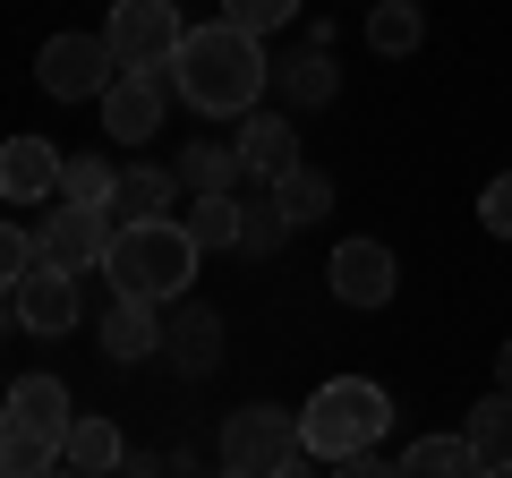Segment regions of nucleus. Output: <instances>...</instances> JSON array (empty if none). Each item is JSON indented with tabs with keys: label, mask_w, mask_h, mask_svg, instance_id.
<instances>
[{
	"label": "nucleus",
	"mask_w": 512,
	"mask_h": 478,
	"mask_svg": "<svg viewBox=\"0 0 512 478\" xmlns=\"http://www.w3.org/2000/svg\"><path fill=\"white\" fill-rule=\"evenodd\" d=\"M188 239H197V248H239V197H197Z\"/></svg>",
	"instance_id": "26"
},
{
	"label": "nucleus",
	"mask_w": 512,
	"mask_h": 478,
	"mask_svg": "<svg viewBox=\"0 0 512 478\" xmlns=\"http://www.w3.org/2000/svg\"><path fill=\"white\" fill-rule=\"evenodd\" d=\"M282 86H291V103H299V111H316V103H333V86H342V77H333V60H325V43H316V52H299V60H291V77H282Z\"/></svg>",
	"instance_id": "25"
},
{
	"label": "nucleus",
	"mask_w": 512,
	"mask_h": 478,
	"mask_svg": "<svg viewBox=\"0 0 512 478\" xmlns=\"http://www.w3.org/2000/svg\"><path fill=\"white\" fill-rule=\"evenodd\" d=\"M111 231H120V214H111V205H77V197H60V214H43V231H35V257L77 265V274H103Z\"/></svg>",
	"instance_id": "8"
},
{
	"label": "nucleus",
	"mask_w": 512,
	"mask_h": 478,
	"mask_svg": "<svg viewBox=\"0 0 512 478\" xmlns=\"http://www.w3.org/2000/svg\"><path fill=\"white\" fill-rule=\"evenodd\" d=\"M26 265H35V239H26V231H18L9 214H0V291H9V282H18Z\"/></svg>",
	"instance_id": "29"
},
{
	"label": "nucleus",
	"mask_w": 512,
	"mask_h": 478,
	"mask_svg": "<svg viewBox=\"0 0 512 478\" xmlns=\"http://www.w3.org/2000/svg\"><path fill=\"white\" fill-rule=\"evenodd\" d=\"M282 239H291V214L282 205H239V248L248 257H274Z\"/></svg>",
	"instance_id": "27"
},
{
	"label": "nucleus",
	"mask_w": 512,
	"mask_h": 478,
	"mask_svg": "<svg viewBox=\"0 0 512 478\" xmlns=\"http://www.w3.org/2000/svg\"><path fill=\"white\" fill-rule=\"evenodd\" d=\"M495 385H504V393H512V342H504V350H495Z\"/></svg>",
	"instance_id": "31"
},
{
	"label": "nucleus",
	"mask_w": 512,
	"mask_h": 478,
	"mask_svg": "<svg viewBox=\"0 0 512 478\" xmlns=\"http://www.w3.org/2000/svg\"><path fill=\"white\" fill-rule=\"evenodd\" d=\"M470 453H478V470H512V393L504 385L470 410Z\"/></svg>",
	"instance_id": "19"
},
{
	"label": "nucleus",
	"mask_w": 512,
	"mask_h": 478,
	"mask_svg": "<svg viewBox=\"0 0 512 478\" xmlns=\"http://www.w3.org/2000/svg\"><path fill=\"white\" fill-rule=\"evenodd\" d=\"M35 77L52 103H103V86L120 77V52H111V35H52L35 52Z\"/></svg>",
	"instance_id": "5"
},
{
	"label": "nucleus",
	"mask_w": 512,
	"mask_h": 478,
	"mask_svg": "<svg viewBox=\"0 0 512 478\" xmlns=\"http://www.w3.org/2000/svg\"><path fill=\"white\" fill-rule=\"evenodd\" d=\"M171 94H180V86H171V69H120L103 86V137H111V146H154Z\"/></svg>",
	"instance_id": "7"
},
{
	"label": "nucleus",
	"mask_w": 512,
	"mask_h": 478,
	"mask_svg": "<svg viewBox=\"0 0 512 478\" xmlns=\"http://www.w3.org/2000/svg\"><path fill=\"white\" fill-rule=\"evenodd\" d=\"M265 35H248V26L214 18V26H188L180 52H171V86H180L188 111H205V120H239V111H256V94H265Z\"/></svg>",
	"instance_id": "1"
},
{
	"label": "nucleus",
	"mask_w": 512,
	"mask_h": 478,
	"mask_svg": "<svg viewBox=\"0 0 512 478\" xmlns=\"http://www.w3.org/2000/svg\"><path fill=\"white\" fill-rule=\"evenodd\" d=\"M111 188H120V171H111L103 154H60V197H77V205H111Z\"/></svg>",
	"instance_id": "24"
},
{
	"label": "nucleus",
	"mask_w": 512,
	"mask_h": 478,
	"mask_svg": "<svg viewBox=\"0 0 512 478\" xmlns=\"http://www.w3.org/2000/svg\"><path fill=\"white\" fill-rule=\"evenodd\" d=\"M171 188H180V171H163V163H128L120 188H111V214H120V222L171 214Z\"/></svg>",
	"instance_id": "17"
},
{
	"label": "nucleus",
	"mask_w": 512,
	"mask_h": 478,
	"mask_svg": "<svg viewBox=\"0 0 512 478\" xmlns=\"http://www.w3.org/2000/svg\"><path fill=\"white\" fill-rule=\"evenodd\" d=\"M239 154H248L256 180H274V171L299 163V137H291V120H282V111H239Z\"/></svg>",
	"instance_id": "15"
},
{
	"label": "nucleus",
	"mask_w": 512,
	"mask_h": 478,
	"mask_svg": "<svg viewBox=\"0 0 512 478\" xmlns=\"http://www.w3.org/2000/svg\"><path fill=\"white\" fill-rule=\"evenodd\" d=\"M325 282H333L342 308H384L402 274H393V248H384V239H342L333 265H325Z\"/></svg>",
	"instance_id": "10"
},
{
	"label": "nucleus",
	"mask_w": 512,
	"mask_h": 478,
	"mask_svg": "<svg viewBox=\"0 0 512 478\" xmlns=\"http://www.w3.org/2000/svg\"><path fill=\"white\" fill-rule=\"evenodd\" d=\"M197 239H188V222H171V214H146V222H120L111 231V257H103V274H111V291H128V299H154V308H171V299L197 282Z\"/></svg>",
	"instance_id": "2"
},
{
	"label": "nucleus",
	"mask_w": 512,
	"mask_h": 478,
	"mask_svg": "<svg viewBox=\"0 0 512 478\" xmlns=\"http://www.w3.org/2000/svg\"><path fill=\"white\" fill-rule=\"evenodd\" d=\"M419 35H427V9H419V0H384V9H367V52L402 60V52H419Z\"/></svg>",
	"instance_id": "20"
},
{
	"label": "nucleus",
	"mask_w": 512,
	"mask_h": 478,
	"mask_svg": "<svg viewBox=\"0 0 512 478\" xmlns=\"http://www.w3.org/2000/svg\"><path fill=\"white\" fill-rule=\"evenodd\" d=\"M0 419L35 427V436H60V427L77 419V402H69V385H60V376H18V385H9V402H0Z\"/></svg>",
	"instance_id": "14"
},
{
	"label": "nucleus",
	"mask_w": 512,
	"mask_h": 478,
	"mask_svg": "<svg viewBox=\"0 0 512 478\" xmlns=\"http://www.w3.org/2000/svg\"><path fill=\"white\" fill-rule=\"evenodd\" d=\"M163 350H171V368L180 376H214V359H222V316L214 308H197V299H171V316H163Z\"/></svg>",
	"instance_id": "11"
},
{
	"label": "nucleus",
	"mask_w": 512,
	"mask_h": 478,
	"mask_svg": "<svg viewBox=\"0 0 512 478\" xmlns=\"http://www.w3.org/2000/svg\"><path fill=\"white\" fill-rule=\"evenodd\" d=\"M384 427H393V402H384V385H367V376H333V385H316L308 410H299V436H308L316 461L367 453V444H384Z\"/></svg>",
	"instance_id": "3"
},
{
	"label": "nucleus",
	"mask_w": 512,
	"mask_h": 478,
	"mask_svg": "<svg viewBox=\"0 0 512 478\" xmlns=\"http://www.w3.org/2000/svg\"><path fill=\"white\" fill-rule=\"evenodd\" d=\"M94 342H103V359H154L163 350V316H154V299H128V291H111V308H103V325H94Z\"/></svg>",
	"instance_id": "13"
},
{
	"label": "nucleus",
	"mask_w": 512,
	"mask_h": 478,
	"mask_svg": "<svg viewBox=\"0 0 512 478\" xmlns=\"http://www.w3.org/2000/svg\"><path fill=\"white\" fill-rule=\"evenodd\" d=\"M77 265H52V257H35L18 282H9V299H18V325L26 333H69L77 316H86V291H77Z\"/></svg>",
	"instance_id": "9"
},
{
	"label": "nucleus",
	"mask_w": 512,
	"mask_h": 478,
	"mask_svg": "<svg viewBox=\"0 0 512 478\" xmlns=\"http://www.w3.org/2000/svg\"><path fill=\"white\" fill-rule=\"evenodd\" d=\"M308 461L316 453H308V436H299V419L274 410V402H248L222 427V470H239V478H299Z\"/></svg>",
	"instance_id": "4"
},
{
	"label": "nucleus",
	"mask_w": 512,
	"mask_h": 478,
	"mask_svg": "<svg viewBox=\"0 0 512 478\" xmlns=\"http://www.w3.org/2000/svg\"><path fill=\"white\" fill-rule=\"evenodd\" d=\"M0 470H9V478H43V470H60V436H35V427L0 419Z\"/></svg>",
	"instance_id": "22"
},
{
	"label": "nucleus",
	"mask_w": 512,
	"mask_h": 478,
	"mask_svg": "<svg viewBox=\"0 0 512 478\" xmlns=\"http://www.w3.org/2000/svg\"><path fill=\"white\" fill-rule=\"evenodd\" d=\"M120 427H111V419H94V410H86V419H69V427H60V470H86V478H103V470H120Z\"/></svg>",
	"instance_id": "16"
},
{
	"label": "nucleus",
	"mask_w": 512,
	"mask_h": 478,
	"mask_svg": "<svg viewBox=\"0 0 512 478\" xmlns=\"http://www.w3.org/2000/svg\"><path fill=\"white\" fill-rule=\"evenodd\" d=\"M478 222H487L495 239H512V171H504V180H487V188H478Z\"/></svg>",
	"instance_id": "30"
},
{
	"label": "nucleus",
	"mask_w": 512,
	"mask_h": 478,
	"mask_svg": "<svg viewBox=\"0 0 512 478\" xmlns=\"http://www.w3.org/2000/svg\"><path fill=\"white\" fill-rule=\"evenodd\" d=\"M274 205L291 214V231H299V222L333 214V180H325L316 163H291V171H274Z\"/></svg>",
	"instance_id": "21"
},
{
	"label": "nucleus",
	"mask_w": 512,
	"mask_h": 478,
	"mask_svg": "<svg viewBox=\"0 0 512 478\" xmlns=\"http://www.w3.org/2000/svg\"><path fill=\"white\" fill-rule=\"evenodd\" d=\"M103 35H111V52H120V69H171L188 18H180V0H111Z\"/></svg>",
	"instance_id": "6"
},
{
	"label": "nucleus",
	"mask_w": 512,
	"mask_h": 478,
	"mask_svg": "<svg viewBox=\"0 0 512 478\" xmlns=\"http://www.w3.org/2000/svg\"><path fill=\"white\" fill-rule=\"evenodd\" d=\"M180 180L197 188V197H231V188L248 180V154L222 146V137H205V146H188V154H180Z\"/></svg>",
	"instance_id": "18"
},
{
	"label": "nucleus",
	"mask_w": 512,
	"mask_h": 478,
	"mask_svg": "<svg viewBox=\"0 0 512 478\" xmlns=\"http://www.w3.org/2000/svg\"><path fill=\"white\" fill-rule=\"evenodd\" d=\"M308 0H222V18L231 26H248V35H274V26H291Z\"/></svg>",
	"instance_id": "28"
},
{
	"label": "nucleus",
	"mask_w": 512,
	"mask_h": 478,
	"mask_svg": "<svg viewBox=\"0 0 512 478\" xmlns=\"http://www.w3.org/2000/svg\"><path fill=\"white\" fill-rule=\"evenodd\" d=\"M0 197L9 205L60 197V146L52 137H9V146H0Z\"/></svg>",
	"instance_id": "12"
},
{
	"label": "nucleus",
	"mask_w": 512,
	"mask_h": 478,
	"mask_svg": "<svg viewBox=\"0 0 512 478\" xmlns=\"http://www.w3.org/2000/svg\"><path fill=\"white\" fill-rule=\"evenodd\" d=\"M402 470H419V478H461V470H478L470 427H461V436H419V444L402 453Z\"/></svg>",
	"instance_id": "23"
}]
</instances>
